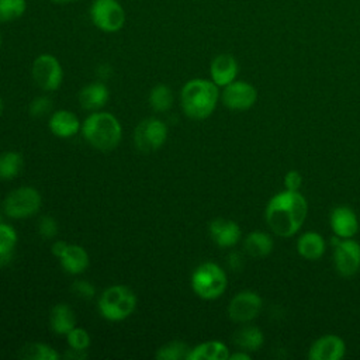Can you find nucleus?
Segmentation results:
<instances>
[{"label": "nucleus", "instance_id": "nucleus-1", "mask_svg": "<svg viewBox=\"0 0 360 360\" xmlns=\"http://www.w3.org/2000/svg\"><path fill=\"white\" fill-rule=\"evenodd\" d=\"M308 212V202L300 191L284 190L273 195L264 210V218L273 233L290 238L295 235Z\"/></svg>", "mask_w": 360, "mask_h": 360}, {"label": "nucleus", "instance_id": "nucleus-2", "mask_svg": "<svg viewBox=\"0 0 360 360\" xmlns=\"http://www.w3.org/2000/svg\"><path fill=\"white\" fill-rule=\"evenodd\" d=\"M219 90L212 80L191 79L180 93V104L183 112L193 120H204L210 117L218 103Z\"/></svg>", "mask_w": 360, "mask_h": 360}, {"label": "nucleus", "instance_id": "nucleus-3", "mask_svg": "<svg viewBox=\"0 0 360 360\" xmlns=\"http://www.w3.org/2000/svg\"><path fill=\"white\" fill-rule=\"evenodd\" d=\"M83 138L96 149L108 152L118 146L122 128L111 112H91L82 124Z\"/></svg>", "mask_w": 360, "mask_h": 360}, {"label": "nucleus", "instance_id": "nucleus-4", "mask_svg": "<svg viewBox=\"0 0 360 360\" xmlns=\"http://www.w3.org/2000/svg\"><path fill=\"white\" fill-rule=\"evenodd\" d=\"M136 307V297L127 285H111L98 298V311L103 318L118 322L127 319Z\"/></svg>", "mask_w": 360, "mask_h": 360}, {"label": "nucleus", "instance_id": "nucleus-5", "mask_svg": "<svg viewBox=\"0 0 360 360\" xmlns=\"http://www.w3.org/2000/svg\"><path fill=\"white\" fill-rule=\"evenodd\" d=\"M226 284V273L214 262L201 263L191 274L193 291L202 300H215L221 297Z\"/></svg>", "mask_w": 360, "mask_h": 360}, {"label": "nucleus", "instance_id": "nucleus-6", "mask_svg": "<svg viewBox=\"0 0 360 360\" xmlns=\"http://www.w3.org/2000/svg\"><path fill=\"white\" fill-rule=\"evenodd\" d=\"M89 17L97 30L107 34L118 32L127 20L125 10L118 0H93Z\"/></svg>", "mask_w": 360, "mask_h": 360}, {"label": "nucleus", "instance_id": "nucleus-7", "mask_svg": "<svg viewBox=\"0 0 360 360\" xmlns=\"http://www.w3.org/2000/svg\"><path fill=\"white\" fill-rule=\"evenodd\" d=\"M41 194L37 188L30 186L18 187L7 194L3 202L4 214L14 219L30 218L41 208Z\"/></svg>", "mask_w": 360, "mask_h": 360}, {"label": "nucleus", "instance_id": "nucleus-8", "mask_svg": "<svg viewBox=\"0 0 360 360\" xmlns=\"http://www.w3.org/2000/svg\"><path fill=\"white\" fill-rule=\"evenodd\" d=\"M35 84L44 91H55L63 80V69L56 56L51 53H41L32 62L31 68Z\"/></svg>", "mask_w": 360, "mask_h": 360}, {"label": "nucleus", "instance_id": "nucleus-9", "mask_svg": "<svg viewBox=\"0 0 360 360\" xmlns=\"http://www.w3.org/2000/svg\"><path fill=\"white\" fill-rule=\"evenodd\" d=\"M333 264L343 277H352L360 270V243L352 238H332Z\"/></svg>", "mask_w": 360, "mask_h": 360}, {"label": "nucleus", "instance_id": "nucleus-10", "mask_svg": "<svg viewBox=\"0 0 360 360\" xmlns=\"http://www.w3.org/2000/svg\"><path fill=\"white\" fill-rule=\"evenodd\" d=\"M167 138V127L158 118H145L141 121L134 132V141L139 150L152 152L158 150Z\"/></svg>", "mask_w": 360, "mask_h": 360}, {"label": "nucleus", "instance_id": "nucleus-11", "mask_svg": "<svg viewBox=\"0 0 360 360\" xmlns=\"http://www.w3.org/2000/svg\"><path fill=\"white\" fill-rule=\"evenodd\" d=\"M263 301L260 295L250 290H243L233 295L228 305V316L238 323L253 321L262 311Z\"/></svg>", "mask_w": 360, "mask_h": 360}, {"label": "nucleus", "instance_id": "nucleus-12", "mask_svg": "<svg viewBox=\"0 0 360 360\" xmlns=\"http://www.w3.org/2000/svg\"><path fill=\"white\" fill-rule=\"evenodd\" d=\"M225 107L233 111L249 110L257 100V90L248 82L233 80L224 87L221 94Z\"/></svg>", "mask_w": 360, "mask_h": 360}, {"label": "nucleus", "instance_id": "nucleus-13", "mask_svg": "<svg viewBox=\"0 0 360 360\" xmlns=\"http://www.w3.org/2000/svg\"><path fill=\"white\" fill-rule=\"evenodd\" d=\"M346 345L338 335H323L318 338L309 347L308 357L311 360H340L345 356Z\"/></svg>", "mask_w": 360, "mask_h": 360}, {"label": "nucleus", "instance_id": "nucleus-14", "mask_svg": "<svg viewBox=\"0 0 360 360\" xmlns=\"http://www.w3.org/2000/svg\"><path fill=\"white\" fill-rule=\"evenodd\" d=\"M238 72H239L238 60L231 53H219L211 60L210 76H211V80L218 87H225L233 80H236Z\"/></svg>", "mask_w": 360, "mask_h": 360}, {"label": "nucleus", "instance_id": "nucleus-15", "mask_svg": "<svg viewBox=\"0 0 360 360\" xmlns=\"http://www.w3.org/2000/svg\"><path fill=\"white\" fill-rule=\"evenodd\" d=\"M330 228L339 238H353L359 232V218L356 212L346 205L335 207L329 217Z\"/></svg>", "mask_w": 360, "mask_h": 360}, {"label": "nucleus", "instance_id": "nucleus-16", "mask_svg": "<svg viewBox=\"0 0 360 360\" xmlns=\"http://www.w3.org/2000/svg\"><path fill=\"white\" fill-rule=\"evenodd\" d=\"M208 231H210L211 239L219 248H232L239 242L242 236V231L239 225L235 221L225 219V218H217L211 221Z\"/></svg>", "mask_w": 360, "mask_h": 360}, {"label": "nucleus", "instance_id": "nucleus-17", "mask_svg": "<svg viewBox=\"0 0 360 360\" xmlns=\"http://www.w3.org/2000/svg\"><path fill=\"white\" fill-rule=\"evenodd\" d=\"M82 128L79 118L69 110L55 111L49 118V129L59 138H70Z\"/></svg>", "mask_w": 360, "mask_h": 360}, {"label": "nucleus", "instance_id": "nucleus-18", "mask_svg": "<svg viewBox=\"0 0 360 360\" xmlns=\"http://www.w3.org/2000/svg\"><path fill=\"white\" fill-rule=\"evenodd\" d=\"M325 239L321 233L308 231L304 232L297 240V252L307 260H318L325 253Z\"/></svg>", "mask_w": 360, "mask_h": 360}, {"label": "nucleus", "instance_id": "nucleus-19", "mask_svg": "<svg viewBox=\"0 0 360 360\" xmlns=\"http://www.w3.org/2000/svg\"><path fill=\"white\" fill-rule=\"evenodd\" d=\"M59 260L69 274H80L89 267V255L80 245L68 243L66 249L59 256Z\"/></svg>", "mask_w": 360, "mask_h": 360}, {"label": "nucleus", "instance_id": "nucleus-20", "mask_svg": "<svg viewBox=\"0 0 360 360\" xmlns=\"http://www.w3.org/2000/svg\"><path fill=\"white\" fill-rule=\"evenodd\" d=\"M51 329L58 335H68L76 326V316L70 305L56 304L49 314Z\"/></svg>", "mask_w": 360, "mask_h": 360}, {"label": "nucleus", "instance_id": "nucleus-21", "mask_svg": "<svg viewBox=\"0 0 360 360\" xmlns=\"http://www.w3.org/2000/svg\"><path fill=\"white\" fill-rule=\"evenodd\" d=\"M108 100V89L101 82H94L87 86H84L79 93V101L80 105L84 110L94 111L100 107H103Z\"/></svg>", "mask_w": 360, "mask_h": 360}, {"label": "nucleus", "instance_id": "nucleus-22", "mask_svg": "<svg viewBox=\"0 0 360 360\" xmlns=\"http://www.w3.org/2000/svg\"><path fill=\"white\" fill-rule=\"evenodd\" d=\"M245 252L255 259L266 257L273 250V239L267 232L253 231L243 240Z\"/></svg>", "mask_w": 360, "mask_h": 360}, {"label": "nucleus", "instance_id": "nucleus-23", "mask_svg": "<svg viewBox=\"0 0 360 360\" xmlns=\"http://www.w3.org/2000/svg\"><path fill=\"white\" fill-rule=\"evenodd\" d=\"M229 354V349L222 342L208 340L193 347L187 360H226Z\"/></svg>", "mask_w": 360, "mask_h": 360}, {"label": "nucleus", "instance_id": "nucleus-24", "mask_svg": "<svg viewBox=\"0 0 360 360\" xmlns=\"http://www.w3.org/2000/svg\"><path fill=\"white\" fill-rule=\"evenodd\" d=\"M233 343L245 352H256L259 350L263 343H264V336L263 332L253 326V325H246L239 328L235 333H233Z\"/></svg>", "mask_w": 360, "mask_h": 360}, {"label": "nucleus", "instance_id": "nucleus-25", "mask_svg": "<svg viewBox=\"0 0 360 360\" xmlns=\"http://www.w3.org/2000/svg\"><path fill=\"white\" fill-rule=\"evenodd\" d=\"M17 245V232L11 225L0 222V264H7L11 260Z\"/></svg>", "mask_w": 360, "mask_h": 360}, {"label": "nucleus", "instance_id": "nucleus-26", "mask_svg": "<svg viewBox=\"0 0 360 360\" xmlns=\"http://www.w3.org/2000/svg\"><path fill=\"white\" fill-rule=\"evenodd\" d=\"M18 356L21 359H28V360H58L60 357L53 347L45 343H37V342L22 346Z\"/></svg>", "mask_w": 360, "mask_h": 360}, {"label": "nucleus", "instance_id": "nucleus-27", "mask_svg": "<svg viewBox=\"0 0 360 360\" xmlns=\"http://www.w3.org/2000/svg\"><path fill=\"white\" fill-rule=\"evenodd\" d=\"M148 100H149V105L155 111L165 112V111H169L173 105V91L166 84H158L150 90Z\"/></svg>", "mask_w": 360, "mask_h": 360}, {"label": "nucleus", "instance_id": "nucleus-28", "mask_svg": "<svg viewBox=\"0 0 360 360\" xmlns=\"http://www.w3.org/2000/svg\"><path fill=\"white\" fill-rule=\"evenodd\" d=\"M24 160L17 152H4L0 155V179L10 180L20 174L22 170Z\"/></svg>", "mask_w": 360, "mask_h": 360}, {"label": "nucleus", "instance_id": "nucleus-29", "mask_svg": "<svg viewBox=\"0 0 360 360\" xmlns=\"http://www.w3.org/2000/svg\"><path fill=\"white\" fill-rule=\"evenodd\" d=\"M190 347L181 340H172L158 349L155 357L158 360H187Z\"/></svg>", "mask_w": 360, "mask_h": 360}, {"label": "nucleus", "instance_id": "nucleus-30", "mask_svg": "<svg viewBox=\"0 0 360 360\" xmlns=\"http://www.w3.org/2000/svg\"><path fill=\"white\" fill-rule=\"evenodd\" d=\"M27 0H0V22H11L27 11Z\"/></svg>", "mask_w": 360, "mask_h": 360}, {"label": "nucleus", "instance_id": "nucleus-31", "mask_svg": "<svg viewBox=\"0 0 360 360\" xmlns=\"http://www.w3.org/2000/svg\"><path fill=\"white\" fill-rule=\"evenodd\" d=\"M66 339H68V345L70 349L73 350H80V352H84L89 346H90V336L89 333L82 329V328H73L68 335H66Z\"/></svg>", "mask_w": 360, "mask_h": 360}, {"label": "nucleus", "instance_id": "nucleus-32", "mask_svg": "<svg viewBox=\"0 0 360 360\" xmlns=\"http://www.w3.org/2000/svg\"><path fill=\"white\" fill-rule=\"evenodd\" d=\"M58 231H59V226H58V222L55 221V218H52L49 215H44L38 221V232L42 238L52 239L58 235Z\"/></svg>", "mask_w": 360, "mask_h": 360}, {"label": "nucleus", "instance_id": "nucleus-33", "mask_svg": "<svg viewBox=\"0 0 360 360\" xmlns=\"http://www.w3.org/2000/svg\"><path fill=\"white\" fill-rule=\"evenodd\" d=\"M51 108H52L51 98L45 96H38L30 104V114L32 117H44L51 111Z\"/></svg>", "mask_w": 360, "mask_h": 360}, {"label": "nucleus", "instance_id": "nucleus-34", "mask_svg": "<svg viewBox=\"0 0 360 360\" xmlns=\"http://www.w3.org/2000/svg\"><path fill=\"white\" fill-rule=\"evenodd\" d=\"M70 288L75 292V295L83 300H91L96 295V287L87 280H76L73 281Z\"/></svg>", "mask_w": 360, "mask_h": 360}, {"label": "nucleus", "instance_id": "nucleus-35", "mask_svg": "<svg viewBox=\"0 0 360 360\" xmlns=\"http://www.w3.org/2000/svg\"><path fill=\"white\" fill-rule=\"evenodd\" d=\"M302 186V176L297 170H288L284 176V187L290 191H300Z\"/></svg>", "mask_w": 360, "mask_h": 360}, {"label": "nucleus", "instance_id": "nucleus-36", "mask_svg": "<svg viewBox=\"0 0 360 360\" xmlns=\"http://www.w3.org/2000/svg\"><path fill=\"white\" fill-rule=\"evenodd\" d=\"M228 266H229L233 271L240 270L242 266H243L242 256H240L238 252H232V253L228 256Z\"/></svg>", "mask_w": 360, "mask_h": 360}, {"label": "nucleus", "instance_id": "nucleus-37", "mask_svg": "<svg viewBox=\"0 0 360 360\" xmlns=\"http://www.w3.org/2000/svg\"><path fill=\"white\" fill-rule=\"evenodd\" d=\"M66 246H68V243L66 242H63V240H58V242H55L53 245H52V253L59 259V256L63 253V250L66 249Z\"/></svg>", "mask_w": 360, "mask_h": 360}, {"label": "nucleus", "instance_id": "nucleus-38", "mask_svg": "<svg viewBox=\"0 0 360 360\" xmlns=\"http://www.w3.org/2000/svg\"><path fill=\"white\" fill-rule=\"evenodd\" d=\"M229 360H250V354L245 350H240L233 354H229Z\"/></svg>", "mask_w": 360, "mask_h": 360}, {"label": "nucleus", "instance_id": "nucleus-39", "mask_svg": "<svg viewBox=\"0 0 360 360\" xmlns=\"http://www.w3.org/2000/svg\"><path fill=\"white\" fill-rule=\"evenodd\" d=\"M51 1L55 4H70V3H76L79 0H51Z\"/></svg>", "mask_w": 360, "mask_h": 360}, {"label": "nucleus", "instance_id": "nucleus-40", "mask_svg": "<svg viewBox=\"0 0 360 360\" xmlns=\"http://www.w3.org/2000/svg\"><path fill=\"white\" fill-rule=\"evenodd\" d=\"M3 108H4V104H3V100L0 98V114L3 112Z\"/></svg>", "mask_w": 360, "mask_h": 360}, {"label": "nucleus", "instance_id": "nucleus-41", "mask_svg": "<svg viewBox=\"0 0 360 360\" xmlns=\"http://www.w3.org/2000/svg\"><path fill=\"white\" fill-rule=\"evenodd\" d=\"M0 49H1V32H0Z\"/></svg>", "mask_w": 360, "mask_h": 360}]
</instances>
